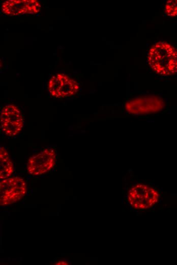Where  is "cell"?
I'll return each instance as SVG.
<instances>
[{"label":"cell","mask_w":177,"mask_h":265,"mask_svg":"<svg viewBox=\"0 0 177 265\" xmlns=\"http://www.w3.org/2000/svg\"><path fill=\"white\" fill-rule=\"evenodd\" d=\"M148 64L157 73L171 75L177 73V49L170 44L159 42L149 50Z\"/></svg>","instance_id":"6da1fadb"},{"label":"cell","mask_w":177,"mask_h":265,"mask_svg":"<svg viewBox=\"0 0 177 265\" xmlns=\"http://www.w3.org/2000/svg\"><path fill=\"white\" fill-rule=\"evenodd\" d=\"M159 194L154 188L143 183H137L130 189L127 200L134 209L144 210L150 209L158 202Z\"/></svg>","instance_id":"7a4b0ae2"},{"label":"cell","mask_w":177,"mask_h":265,"mask_svg":"<svg viewBox=\"0 0 177 265\" xmlns=\"http://www.w3.org/2000/svg\"><path fill=\"white\" fill-rule=\"evenodd\" d=\"M27 192L26 183L20 177L3 179L0 182V205L7 206L20 200Z\"/></svg>","instance_id":"3957f363"},{"label":"cell","mask_w":177,"mask_h":265,"mask_svg":"<svg viewBox=\"0 0 177 265\" xmlns=\"http://www.w3.org/2000/svg\"><path fill=\"white\" fill-rule=\"evenodd\" d=\"M0 119L1 129L8 136H16L23 128V117L18 108L14 104H8L2 108Z\"/></svg>","instance_id":"277c9868"},{"label":"cell","mask_w":177,"mask_h":265,"mask_svg":"<svg viewBox=\"0 0 177 265\" xmlns=\"http://www.w3.org/2000/svg\"><path fill=\"white\" fill-rule=\"evenodd\" d=\"M56 156V152L52 148H46L31 156L26 165L27 172L34 176L48 172L55 166Z\"/></svg>","instance_id":"5b68a950"},{"label":"cell","mask_w":177,"mask_h":265,"mask_svg":"<svg viewBox=\"0 0 177 265\" xmlns=\"http://www.w3.org/2000/svg\"><path fill=\"white\" fill-rule=\"evenodd\" d=\"M164 107L163 100L155 96H146L133 98L125 104L126 111L134 115H143L156 113Z\"/></svg>","instance_id":"8992f818"},{"label":"cell","mask_w":177,"mask_h":265,"mask_svg":"<svg viewBox=\"0 0 177 265\" xmlns=\"http://www.w3.org/2000/svg\"><path fill=\"white\" fill-rule=\"evenodd\" d=\"M48 89L52 96L63 98L76 94L79 89V85L75 80L59 73L51 77L48 84Z\"/></svg>","instance_id":"52a82bcc"},{"label":"cell","mask_w":177,"mask_h":265,"mask_svg":"<svg viewBox=\"0 0 177 265\" xmlns=\"http://www.w3.org/2000/svg\"><path fill=\"white\" fill-rule=\"evenodd\" d=\"M14 172L13 163L8 152L3 146L0 147V178L10 177Z\"/></svg>","instance_id":"ba28073f"},{"label":"cell","mask_w":177,"mask_h":265,"mask_svg":"<svg viewBox=\"0 0 177 265\" xmlns=\"http://www.w3.org/2000/svg\"><path fill=\"white\" fill-rule=\"evenodd\" d=\"M165 11L168 16H177V1H167L165 6Z\"/></svg>","instance_id":"9c48e42d"},{"label":"cell","mask_w":177,"mask_h":265,"mask_svg":"<svg viewBox=\"0 0 177 265\" xmlns=\"http://www.w3.org/2000/svg\"><path fill=\"white\" fill-rule=\"evenodd\" d=\"M54 264L56 265H67L70 264V262L66 260H60L56 261Z\"/></svg>","instance_id":"30bf717a"}]
</instances>
